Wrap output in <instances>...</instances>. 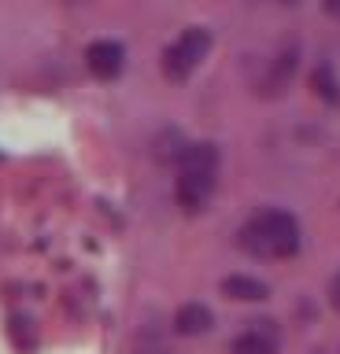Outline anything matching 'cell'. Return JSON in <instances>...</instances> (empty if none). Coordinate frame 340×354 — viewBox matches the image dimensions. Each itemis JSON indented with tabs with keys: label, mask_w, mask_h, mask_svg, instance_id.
Wrapping results in <instances>:
<instances>
[{
	"label": "cell",
	"mask_w": 340,
	"mask_h": 354,
	"mask_svg": "<svg viewBox=\"0 0 340 354\" xmlns=\"http://www.w3.org/2000/svg\"><path fill=\"white\" fill-rule=\"evenodd\" d=\"M240 248H248L259 259H289L300 251V221L289 210H259L240 229Z\"/></svg>",
	"instance_id": "6da1fadb"
},
{
	"label": "cell",
	"mask_w": 340,
	"mask_h": 354,
	"mask_svg": "<svg viewBox=\"0 0 340 354\" xmlns=\"http://www.w3.org/2000/svg\"><path fill=\"white\" fill-rule=\"evenodd\" d=\"M215 174H218V148L215 144H189L181 151L178 185H174L178 203L185 210H204V203L215 192Z\"/></svg>",
	"instance_id": "7a4b0ae2"
},
{
	"label": "cell",
	"mask_w": 340,
	"mask_h": 354,
	"mask_svg": "<svg viewBox=\"0 0 340 354\" xmlns=\"http://www.w3.org/2000/svg\"><path fill=\"white\" fill-rule=\"evenodd\" d=\"M207 48H211V33H207L204 26L185 30L181 37L163 52V71H167V77H174V82L189 77L196 66H200V59L207 55Z\"/></svg>",
	"instance_id": "3957f363"
},
{
	"label": "cell",
	"mask_w": 340,
	"mask_h": 354,
	"mask_svg": "<svg viewBox=\"0 0 340 354\" xmlns=\"http://www.w3.org/2000/svg\"><path fill=\"white\" fill-rule=\"evenodd\" d=\"M281 336L270 321H256L251 328H244L240 336L229 343V354H278Z\"/></svg>",
	"instance_id": "277c9868"
},
{
	"label": "cell",
	"mask_w": 340,
	"mask_h": 354,
	"mask_svg": "<svg viewBox=\"0 0 340 354\" xmlns=\"http://www.w3.org/2000/svg\"><path fill=\"white\" fill-rule=\"evenodd\" d=\"M85 63H89V71L96 77H115V74H123V66H126V52H123V44L118 41H96L85 48Z\"/></svg>",
	"instance_id": "5b68a950"
},
{
	"label": "cell",
	"mask_w": 340,
	"mask_h": 354,
	"mask_svg": "<svg viewBox=\"0 0 340 354\" xmlns=\"http://www.w3.org/2000/svg\"><path fill=\"white\" fill-rule=\"evenodd\" d=\"M222 295L237 299V303H259V299L270 295V288L262 281H256V277H248V273H233L222 281Z\"/></svg>",
	"instance_id": "8992f818"
},
{
	"label": "cell",
	"mask_w": 340,
	"mask_h": 354,
	"mask_svg": "<svg viewBox=\"0 0 340 354\" xmlns=\"http://www.w3.org/2000/svg\"><path fill=\"white\" fill-rule=\"evenodd\" d=\"M211 310H207L204 303H185L178 314H174V328L181 332V336H200V332L211 328Z\"/></svg>",
	"instance_id": "52a82bcc"
},
{
	"label": "cell",
	"mask_w": 340,
	"mask_h": 354,
	"mask_svg": "<svg viewBox=\"0 0 340 354\" xmlns=\"http://www.w3.org/2000/svg\"><path fill=\"white\" fill-rule=\"evenodd\" d=\"M311 85H314V93L322 100H329V104H337V100H340V85H337V77H333L329 66H318V71L311 74Z\"/></svg>",
	"instance_id": "ba28073f"
},
{
	"label": "cell",
	"mask_w": 340,
	"mask_h": 354,
	"mask_svg": "<svg viewBox=\"0 0 340 354\" xmlns=\"http://www.w3.org/2000/svg\"><path fill=\"white\" fill-rule=\"evenodd\" d=\"M329 299H333V306L340 310V273H337V281H333V288H329Z\"/></svg>",
	"instance_id": "9c48e42d"
},
{
	"label": "cell",
	"mask_w": 340,
	"mask_h": 354,
	"mask_svg": "<svg viewBox=\"0 0 340 354\" xmlns=\"http://www.w3.org/2000/svg\"><path fill=\"white\" fill-rule=\"evenodd\" d=\"M325 8L333 11V15H340V0H325Z\"/></svg>",
	"instance_id": "30bf717a"
},
{
	"label": "cell",
	"mask_w": 340,
	"mask_h": 354,
	"mask_svg": "<svg viewBox=\"0 0 340 354\" xmlns=\"http://www.w3.org/2000/svg\"><path fill=\"white\" fill-rule=\"evenodd\" d=\"M285 4H296V0H285Z\"/></svg>",
	"instance_id": "8fae6325"
}]
</instances>
